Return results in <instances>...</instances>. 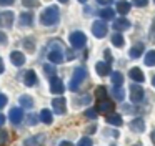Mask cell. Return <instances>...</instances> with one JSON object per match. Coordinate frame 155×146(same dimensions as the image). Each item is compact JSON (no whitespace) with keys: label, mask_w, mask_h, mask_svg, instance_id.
<instances>
[{"label":"cell","mask_w":155,"mask_h":146,"mask_svg":"<svg viewBox=\"0 0 155 146\" xmlns=\"http://www.w3.org/2000/svg\"><path fill=\"white\" fill-rule=\"evenodd\" d=\"M112 83H114V86H120L124 83V75L120 71H114L112 73Z\"/></svg>","instance_id":"obj_24"},{"label":"cell","mask_w":155,"mask_h":146,"mask_svg":"<svg viewBox=\"0 0 155 146\" xmlns=\"http://www.w3.org/2000/svg\"><path fill=\"white\" fill-rule=\"evenodd\" d=\"M10 60H12V63H14L15 66H22L25 63V56H24V53L22 52H12L10 53Z\"/></svg>","instance_id":"obj_12"},{"label":"cell","mask_w":155,"mask_h":146,"mask_svg":"<svg viewBox=\"0 0 155 146\" xmlns=\"http://www.w3.org/2000/svg\"><path fill=\"white\" fill-rule=\"evenodd\" d=\"M24 45L27 46V50H30V52H32V50H35V45H34V42H32V38H30V36L24 40Z\"/></svg>","instance_id":"obj_32"},{"label":"cell","mask_w":155,"mask_h":146,"mask_svg":"<svg viewBox=\"0 0 155 146\" xmlns=\"http://www.w3.org/2000/svg\"><path fill=\"white\" fill-rule=\"evenodd\" d=\"M97 113H100V115H108V113H112L114 111V108H115V105H114V101L112 100H107V98H104V100H98V103H97Z\"/></svg>","instance_id":"obj_6"},{"label":"cell","mask_w":155,"mask_h":146,"mask_svg":"<svg viewBox=\"0 0 155 146\" xmlns=\"http://www.w3.org/2000/svg\"><path fill=\"white\" fill-rule=\"evenodd\" d=\"M142 52H143V43H137L130 48V56L132 58H138L142 55Z\"/></svg>","instance_id":"obj_22"},{"label":"cell","mask_w":155,"mask_h":146,"mask_svg":"<svg viewBox=\"0 0 155 146\" xmlns=\"http://www.w3.org/2000/svg\"><path fill=\"white\" fill-rule=\"evenodd\" d=\"M152 85H153V86H155V76H153V80H152Z\"/></svg>","instance_id":"obj_49"},{"label":"cell","mask_w":155,"mask_h":146,"mask_svg":"<svg viewBox=\"0 0 155 146\" xmlns=\"http://www.w3.org/2000/svg\"><path fill=\"white\" fill-rule=\"evenodd\" d=\"M112 43H114L117 48H122V46H124V36H122L120 33H114V36H112Z\"/></svg>","instance_id":"obj_26"},{"label":"cell","mask_w":155,"mask_h":146,"mask_svg":"<svg viewBox=\"0 0 155 146\" xmlns=\"http://www.w3.org/2000/svg\"><path fill=\"white\" fill-rule=\"evenodd\" d=\"M7 43V35L4 32H0V45H5Z\"/></svg>","instance_id":"obj_39"},{"label":"cell","mask_w":155,"mask_h":146,"mask_svg":"<svg viewBox=\"0 0 155 146\" xmlns=\"http://www.w3.org/2000/svg\"><path fill=\"white\" fill-rule=\"evenodd\" d=\"M15 0H0V5L2 7H8V5H12Z\"/></svg>","instance_id":"obj_40"},{"label":"cell","mask_w":155,"mask_h":146,"mask_svg":"<svg viewBox=\"0 0 155 146\" xmlns=\"http://www.w3.org/2000/svg\"><path fill=\"white\" fill-rule=\"evenodd\" d=\"M132 3H134L135 7H145L148 3V0H132Z\"/></svg>","instance_id":"obj_36"},{"label":"cell","mask_w":155,"mask_h":146,"mask_svg":"<svg viewBox=\"0 0 155 146\" xmlns=\"http://www.w3.org/2000/svg\"><path fill=\"white\" fill-rule=\"evenodd\" d=\"M44 71L52 78V76H55V66L54 65H48V63H47V65H44Z\"/></svg>","instance_id":"obj_31"},{"label":"cell","mask_w":155,"mask_h":146,"mask_svg":"<svg viewBox=\"0 0 155 146\" xmlns=\"http://www.w3.org/2000/svg\"><path fill=\"white\" fill-rule=\"evenodd\" d=\"M77 146H92V139L88 138V136H85V138H82L80 141H78Z\"/></svg>","instance_id":"obj_33"},{"label":"cell","mask_w":155,"mask_h":146,"mask_svg":"<svg viewBox=\"0 0 155 146\" xmlns=\"http://www.w3.org/2000/svg\"><path fill=\"white\" fill-rule=\"evenodd\" d=\"M48 60L52 63L64 62V45L60 43V40H50V43H48Z\"/></svg>","instance_id":"obj_2"},{"label":"cell","mask_w":155,"mask_h":146,"mask_svg":"<svg viewBox=\"0 0 155 146\" xmlns=\"http://www.w3.org/2000/svg\"><path fill=\"white\" fill-rule=\"evenodd\" d=\"M32 22H34V15H32L30 12L22 13L20 18H18V23H20V27H28V25H32Z\"/></svg>","instance_id":"obj_17"},{"label":"cell","mask_w":155,"mask_h":146,"mask_svg":"<svg viewBox=\"0 0 155 146\" xmlns=\"http://www.w3.org/2000/svg\"><path fill=\"white\" fill-rule=\"evenodd\" d=\"M95 96H97L98 100L107 98V88H105V86H97V90H95Z\"/></svg>","instance_id":"obj_28"},{"label":"cell","mask_w":155,"mask_h":146,"mask_svg":"<svg viewBox=\"0 0 155 146\" xmlns=\"http://www.w3.org/2000/svg\"><path fill=\"white\" fill-rule=\"evenodd\" d=\"M65 90L64 83H62L60 78H57V76H52L50 78V91L54 93V95H62Z\"/></svg>","instance_id":"obj_9"},{"label":"cell","mask_w":155,"mask_h":146,"mask_svg":"<svg viewBox=\"0 0 155 146\" xmlns=\"http://www.w3.org/2000/svg\"><path fill=\"white\" fill-rule=\"evenodd\" d=\"M97 115H98L97 110H90V108H88L87 111H85V116H87V118H90V119H95V118H97Z\"/></svg>","instance_id":"obj_34"},{"label":"cell","mask_w":155,"mask_h":146,"mask_svg":"<svg viewBox=\"0 0 155 146\" xmlns=\"http://www.w3.org/2000/svg\"><path fill=\"white\" fill-rule=\"evenodd\" d=\"M4 121H5V116H4V115H2V113H0V126L4 125Z\"/></svg>","instance_id":"obj_44"},{"label":"cell","mask_w":155,"mask_h":146,"mask_svg":"<svg viewBox=\"0 0 155 146\" xmlns=\"http://www.w3.org/2000/svg\"><path fill=\"white\" fill-rule=\"evenodd\" d=\"M134 146H142V144H134Z\"/></svg>","instance_id":"obj_51"},{"label":"cell","mask_w":155,"mask_h":146,"mask_svg":"<svg viewBox=\"0 0 155 146\" xmlns=\"http://www.w3.org/2000/svg\"><path fill=\"white\" fill-rule=\"evenodd\" d=\"M18 103H20L22 108H32V106H34V100L28 95H22L20 98H18Z\"/></svg>","instance_id":"obj_21"},{"label":"cell","mask_w":155,"mask_h":146,"mask_svg":"<svg viewBox=\"0 0 155 146\" xmlns=\"http://www.w3.org/2000/svg\"><path fill=\"white\" fill-rule=\"evenodd\" d=\"M130 100L134 103H140L143 100V88L140 85H132L130 86Z\"/></svg>","instance_id":"obj_8"},{"label":"cell","mask_w":155,"mask_h":146,"mask_svg":"<svg viewBox=\"0 0 155 146\" xmlns=\"http://www.w3.org/2000/svg\"><path fill=\"white\" fill-rule=\"evenodd\" d=\"M95 70H97V73H98L100 76H107V75H110V65H108V63L98 62L97 65H95Z\"/></svg>","instance_id":"obj_15"},{"label":"cell","mask_w":155,"mask_h":146,"mask_svg":"<svg viewBox=\"0 0 155 146\" xmlns=\"http://www.w3.org/2000/svg\"><path fill=\"white\" fill-rule=\"evenodd\" d=\"M105 58H107V63L112 62V55H110V50H105Z\"/></svg>","instance_id":"obj_41"},{"label":"cell","mask_w":155,"mask_h":146,"mask_svg":"<svg viewBox=\"0 0 155 146\" xmlns=\"http://www.w3.org/2000/svg\"><path fill=\"white\" fill-rule=\"evenodd\" d=\"M8 118H10V121L14 123V125H18V123L22 121V118H24L22 108H12L10 111H8Z\"/></svg>","instance_id":"obj_10"},{"label":"cell","mask_w":155,"mask_h":146,"mask_svg":"<svg viewBox=\"0 0 155 146\" xmlns=\"http://www.w3.org/2000/svg\"><path fill=\"white\" fill-rule=\"evenodd\" d=\"M130 129L132 131H135V133H142L145 129V123H143V119L142 118H135V119H132L130 121Z\"/></svg>","instance_id":"obj_14"},{"label":"cell","mask_w":155,"mask_h":146,"mask_svg":"<svg viewBox=\"0 0 155 146\" xmlns=\"http://www.w3.org/2000/svg\"><path fill=\"white\" fill-rule=\"evenodd\" d=\"M78 2H82V3H85V2H87V0H78Z\"/></svg>","instance_id":"obj_50"},{"label":"cell","mask_w":155,"mask_h":146,"mask_svg":"<svg viewBox=\"0 0 155 146\" xmlns=\"http://www.w3.org/2000/svg\"><path fill=\"white\" fill-rule=\"evenodd\" d=\"M128 76H130L134 81H138V83H142V81L145 80V76H143V73H142V70L137 68V66H135V68H132L130 71H128Z\"/></svg>","instance_id":"obj_16"},{"label":"cell","mask_w":155,"mask_h":146,"mask_svg":"<svg viewBox=\"0 0 155 146\" xmlns=\"http://www.w3.org/2000/svg\"><path fill=\"white\" fill-rule=\"evenodd\" d=\"M108 32V27L107 23H105V20H95L94 23H92V33H94L97 38H104L105 35H107Z\"/></svg>","instance_id":"obj_5"},{"label":"cell","mask_w":155,"mask_h":146,"mask_svg":"<svg viewBox=\"0 0 155 146\" xmlns=\"http://www.w3.org/2000/svg\"><path fill=\"white\" fill-rule=\"evenodd\" d=\"M4 62H2V58H0V73H4Z\"/></svg>","instance_id":"obj_45"},{"label":"cell","mask_w":155,"mask_h":146,"mask_svg":"<svg viewBox=\"0 0 155 146\" xmlns=\"http://www.w3.org/2000/svg\"><path fill=\"white\" fill-rule=\"evenodd\" d=\"M58 146H74V144H72L70 141H62V143H60V144H58Z\"/></svg>","instance_id":"obj_43"},{"label":"cell","mask_w":155,"mask_h":146,"mask_svg":"<svg viewBox=\"0 0 155 146\" xmlns=\"http://www.w3.org/2000/svg\"><path fill=\"white\" fill-rule=\"evenodd\" d=\"M114 96H115V100H117V101H122V100H124V96H125L124 90H122L120 86H114Z\"/></svg>","instance_id":"obj_29"},{"label":"cell","mask_w":155,"mask_h":146,"mask_svg":"<svg viewBox=\"0 0 155 146\" xmlns=\"http://www.w3.org/2000/svg\"><path fill=\"white\" fill-rule=\"evenodd\" d=\"M8 143V133L5 129H0V146H5Z\"/></svg>","instance_id":"obj_30"},{"label":"cell","mask_w":155,"mask_h":146,"mask_svg":"<svg viewBox=\"0 0 155 146\" xmlns=\"http://www.w3.org/2000/svg\"><path fill=\"white\" fill-rule=\"evenodd\" d=\"M5 105H7V96L4 93H0V108H4Z\"/></svg>","instance_id":"obj_37"},{"label":"cell","mask_w":155,"mask_h":146,"mask_svg":"<svg viewBox=\"0 0 155 146\" xmlns=\"http://www.w3.org/2000/svg\"><path fill=\"white\" fill-rule=\"evenodd\" d=\"M145 65L147 66H153L155 65V50L147 52V55H145Z\"/></svg>","instance_id":"obj_25"},{"label":"cell","mask_w":155,"mask_h":146,"mask_svg":"<svg viewBox=\"0 0 155 146\" xmlns=\"http://www.w3.org/2000/svg\"><path fill=\"white\" fill-rule=\"evenodd\" d=\"M107 123L112 126H122L124 125V121H122V116L117 115V113H114V115H108L107 116Z\"/></svg>","instance_id":"obj_19"},{"label":"cell","mask_w":155,"mask_h":146,"mask_svg":"<svg viewBox=\"0 0 155 146\" xmlns=\"http://www.w3.org/2000/svg\"><path fill=\"white\" fill-rule=\"evenodd\" d=\"M58 20H60V12H58V7H55V5L47 7L40 15V22L45 27L55 25V23H58Z\"/></svg>","instance_id":"obj_1"},{"label":"cell","mask_w":155,"mask_h":146,"mask_svg":"<svg viewBox=\"0 0 155 146\" xmlns=\"http://www.w3.org/2000/svg\"><path fill=\"white\" fill-rule=\"evenodd\" d=\"M58 2H62V3H67V2H68V0H58Z\"/></svg>","instance_id":"obj_48"},{"label":"cell","mask_w":155,"mask_h":146,"mask_svg":"<svg viewBox=\"0 0 155 146\" xmlns=\"http://www.w3.org/2000/svg\"><path fill=\"white\" fill-rule=\"evenodd\" d=\"M52 108H54V111L57 113V115H65V111H67V101H65L64 96L55 98L54 101H52Z\"/></svg>","instance_id":"obj_7"},{"label":"cell","mask_w":155,"mask_h":146,"mask_svg":"<svg viewBox=\"0 0 155 146\" xmlns=\"http://www.w3.org/2000/svg\"><path fill=\"white\" fill-rule=\"evenodd\" d=\"M94 131H95V125H92V126H90V129H88L87 133H94Z\"/></svg>","instance_id":"obj_47"},{"label":"cell","mask_w":155,"mask_h":146,"mask_svg":"<svg viewBox=\"0 0 155 146\" xmlns=\"http://www.w3.org/2000/svg\"><path fill=\"white\" fill-rule=\"evenodd\" d=\"M24 81H25V85H27V86H34L35 83H37V75H35L34 70H28V71L25 73Z\"/></svg>","instance_id":"obj_18"},{"label":"cell","mask_w":155,"mask_h":146,"mask_svg":"<svg viewBox=\"0 0 155 146\" xmlns=\"http://www.w3.org/2000/svg\"><path fill=\"white\" fill-rule=\"evenodd\" d=\"M40 119L45 123V125H50V123L54 121V116H52V113L48 111V110H42V113H40Z\"/></svg>","instance_id":"obj_23"},{"label":"cell","mask_w":155,"mask_h":146,"mask_svg":"<svg viewBox=\"0 0 155 146\" xmlns=\"http://www.w3.org/2000/svg\"><path fill=\"white\" fill-rule=\"evenodd\" d=\"M22 5H25V7H37L38 2L37 0H22Z\"/></svg>","instance_id":"obj_35"},{"label":"cell","mask_w":155,"mask_h":146,"mask_svg":"<svg viewBox=\"0 0 155 146\" xmlns=\"http://www.w3.org/2000/svg\"><path fill=\"white\" fill-rule=\"evenodd\" d=\"M85 78H87V70H85L84 66H77L74 75H72V81H70V85H68V88H70L72 91L78 90V86L82 85V81H84Z\"/></svg>","instance_id":"obj_3"},{"label":"cell","mask_w":155,"mask_h":146,"mask_svg":"<svg viewBox=\"0 0 155 146\" xmlns=\"http://www.w3.org/2000/svg\"><path fill=\"white\" fill-rule=\"evenodd\" d=\"M98 3H100V5H110L112 2H114V0H97Z\"/></svg>","instance_id":"obj_42"},{"label":"cell","mask_w":155,"mask_h":146,"mask_svg":"<svg viewBox=\"0 0 155 146\" xmlns=\"http://www.w3.org/2000/svg\"><path fill=\"white\" fill-rule=\"evenodd\" d=\"M12 23H14V13L12 12L0 13V27H10Z\"/></svg>","instance_id":"obj_11"},{"label":"cell","mask_w":155,"mask_h":146,"mask_svg":"<svg viewBox=\"0 0 155 146\" xmlns=\"http://www.w3.org/2000/svg\"><path fill=\"white\" fill-rule=\"evenodd\" d=\"M114 28L117 30V32L128 30V28H130V22H128L127 18H117V20L114 22Z\"/></svg>","instance_id":"obj_13"},{"label":"cell","mask_w":155,"mask_h":146,"mask_svg":"<svg viewBox=\"0 0 155 146\" xmlns=\"http://www.w3.org/2000/svg\"><path fill=\"white\" fill-rule=\"evenodd\" d=\"M68 40H70V45L74 46L75 50L84 48L85 43H87V36H85V33H82V32H72Z\"/></svg>","instance_id":"obj_4"},{"label":"cell","mask_w":155,"mask_h":146,"mask_svg":"<svg viewBox=\"0 0 155 146\" xmlns=\"http://www.w3.org/2000/svg\"><path fill=\"white\" fill-rule=\"evenodd\" d=\"M150 139H152V143L155 144V131H152V135H150Z\"/></svg>","instance_id":"obj_46"},{"label":"cell","mask_w":155,"mask_h":146,"mask_svg":"<svg viewBox=\"0 0 155 146\" xmlns=\"http://www.w3.org/2000/svg\"><path fill=\"white\" fill-rule=\"evenodd\" d=\"M117 12L120 13V15L128 13L130 12V3H128L127 0H120V2H117Z\"/></svg>","instance_id":"obj_20"},{"label":"cell","mask_w":155,"mask_h":146,"mask_svg":"<svg viewBox=\"0 0 155 146\" xmlns=\"http://www.w3.org/2000/svg\"><path fill=\"white\" fill-rule=\"evenodd\" d=\"M37 115H28V125H35L37 123Z\"/></svg>","instance_id":"obj_38"},{"label":"cell","mask_w":155,"mask_h":146,"mask_svg":"<svg viewBox=\"0 0 155 146\" xmlns=\"http://www.w3.org/2000/svg\"><path fill=\"white\" fill-rule=\"evenodd\" d=\"M114 15H115V12L112 8H104L100 12V18L102 20H112V18H114Z\"/></svg>","instance_id":"obj_27"}]
</instances>
